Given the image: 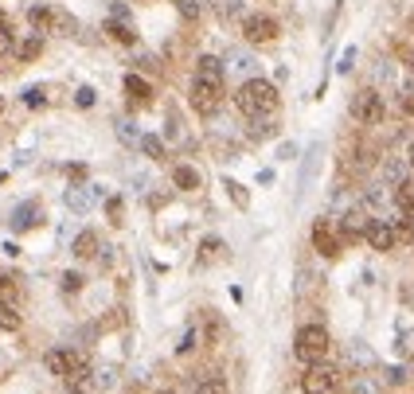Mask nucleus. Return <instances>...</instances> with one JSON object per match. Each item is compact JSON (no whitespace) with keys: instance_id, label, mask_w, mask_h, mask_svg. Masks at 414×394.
Masks as SVG:
<instances>
[{"instance_id":"obj_43","label":"nucleus","mask_w":414,"mask_h":394,"mask_svg":"<svg viewBox=\"0 0 414 394\" xmlns=\"http://www.w3.org/2000/svg\"><path fill=\"white\" fill-rule=\"evenodd\" d=\"M406 164L414 168V141H410V152H406Z\"/></svg>"},{"instance_id":"obj_39","label":"nucleus","mask_w":414,"mask_h":394,"mask_svg":"<svg viewBox=\"0 0 414 394\" xmlns=\"http://www.w3.org/2000/svg\"><path fill=\"white\" fill-rule=\"evenodd\" d=\"M8 51H12V32L8 27H0V59H4Z\"/></svg>"},{"instance_id":"obj_30","label":"nucleus","mask_w":414,"mask_h":394,"mask_svg":"<svg viewBox=\"0 0 414 394\" xmlns=\"http://www.w3.org/2000/svg\"><path fill=\"white\" fill-rule=\"evenodd\" d=\"M398 106H403V113H410V118H414V82L403 86V94H398Z\"/></svg>"},{"instance_id":"obj_38","label":"nucleus","mask_w":414,"mask_h":394,"mask_svg":"<svg viewBox=\"0 0 414 394\" xmlns=\"http://www.w3.org/2000/svg\"><path fill=\"white\" fill-rule=\"evenodd\" d=\"M235 67H238V70H243V75H250V70H254V67H258V63H254V59H250V55H235Z\"/></svg>"},{"instance_id":"obj_37","label":"nucleus","mask_w":414,"mask_h":394,"mask_svg":"<svg viewBox=\"0 0 414 394\" xmlns=\"http://www.w3.org/2000/svg\"><path fill=\"white\" fill-rule=\"evenodd\" d=\"M180 12H184L188 20H200V4H195V0H180Z\"/></svg>"},{"instance_id":"obj_26","label":"nucleus","mask_w":414,"mask_h":394,"mask_svg":"<svg viewBox=\"0 0 414 394\" xmlns=\"http://www.w3.org/2000/svg\"><path fill=\"white\" fill-rule=\"evenodd\" d=\"M250 137H254V141L274 137V118H254V121H250Z\"/></svg>"},{"instance_id":"obj_6","label":"nucleus","mask_w":414,"mask_h":394,"mask_svg":"<svg viewBox=\"0 0 414 394\" xmlns=\"http://www.w3.org/2000/svg\"><path fill=\"white\" fill-rule=\"evenodd\" d=\"M278 20L266 16V12H254V16H243V35L246 43H274L278 39Z\"/></svg>"},{"instance_id":"obj_24","label":"nucleus","mask_w":414,"mask_h":394,"mask_svg":"<svg viewBox=\"0 0 414 394\" xmlns=\"http://www.w3.org/2000/svg\"><path fill=\"white\" fill-rule=\"evenodd\" d=\"M39 55H43V39H39V35H32V39L20 43V63H32V59H39Z\"/></svg>"},{"instance_id":"obj_23","label":"nucleus","mask_w":414,"mask_h":394,"mask_svg":"<svg viewBox=\"0 0 414 394\" xmlns=\"http://www.w3.org/2000/svg\"><path fill=\"white\" fill-rule=\"evenodd\" d=\"M0 328H4V332H16V328H20V312H16V304L0 301Z\"/></svg>"},{"instance_id":"obj_40","label":"nucleus","mask_w":414,"mask_h":394,"mask_svg":"<svg viewBox=\"0 0 414 394\" xmlns=\"http://www.w3.org/2000/svg\"><path fill=\"white\" fill-rule=\"evenodd\" d=\"M114 20H126V24H129V4H121V0H118V4H114Z\"/></svg>"},{"instance_id":"obj_46","label":"nucleus","mask_w":414,"mask_h":394,"mask_svg":"<svg viewBox=\"0 0 414 394\" xmlns=\"http://www.w3.org/2000/svg\"><path fill=\"white\" fill-rule=\"evenodd\" d=\"M0 109H4V101H0Z\"/></svg>"},{"instance_id":"obj_8","label":"nucleus","mask_w":414,"mask_h":394,"mask_svg":"<svg viewBox=\"0 0 414 394\" xmlns=\"http://www.w3.org/2000/svg\"><path fill=\"white\" fill-rule=\"evenodd\" d=\"M352 118L364 121V125H379L383 121V98L375 90H360L352 98Z\"/></svg>"},{"instance_id":"obj_1","label":"nucleus","mask_w":414,"mask_h":394,"mask_svg":"<svg viewBox=\"0 0 414 394\" xmlns=\"http://www.w3.org/2000/svg\"><path fill=\"white\" fill-rule=\"evenodd\" d=\"M235 106L243 109L250 121L254 118H274V113H278V106H281L278 86L266 82V78H246V82L238 86V94H235Z\"/></svg>"},{"instance_id":"obj_18","label":"nucleus","mask_w":414,"mask_h":394,"mask_svg":"<svg viewBox=\"0 0 414 394\" xmlns=\"http://www.w3.org/2000/svg\"><path fill=\"white\" fill-rule=\"evenodd\" d=\"M172 180H176V187H184V192H195V187H200V172H195L192 164H176L172 168Z\"/></svg>"},{"instance_id":"obj_20","label":"nucleus","mask_w":414,"mask_h":394,"mask_svg":"<svg viewBox=\"0 0 414 394\" xmlns=\"http://www.w3.org/2000/svg\"><path fill=\"white\" fill-rule=\"evenodd\" d=\"M383 180H387V184H391V192H395V187L406 180V168H403V160H383Z\"/></svg>"},{"instance_id":"obj_44","label":"nucleus","mask_w":414,"mask_h":394,"mask_svg":"<svg viewBox=\"0 0 414 394\" xmlns=\"http://www.w3.org/2000/svg\"><path fill=\"white\" fill-rule=\"evenodd\" d=\"M0 27H8V16H4V12H0Z\"/></svg>"},{"instance_id":"obj_42","label":"nucleus","mask_w":414,"mask_h":394,"mask_svg":"<svg viewBox=\"0 0 414 394\" xmlns=\"http://www.w3.org/2000/svg\"><path fill=\"white\" fill-rule=\"evenodd\" d=\"M387 383H403V367H391L387 371Z\"/></svg>"},{"instance_id":"obj_33","label":"nucleus","mask_w":414,"mask_h":394,"mask_svg":"<svg viewBox=\"0 0 414 394\" xmlns=\"http://www.w3.org/2000/svg\"><path fill=\"white\" fill-rule=\"evenodd\" d=\"M227 192H231V199H235L238 207H246V203H250V195H246L243 184H235V180H227Z\"/></svg>"},{"instance_id":"obj_10","label":"nucleus","mask_w":414,"mask_h":394,"mask_svg":"<svg viewBox=\"0 0 414 394\" xmlns=\"http://www.w3.org/2000/svg\"><path fill=\"white\" fill-rule=\"evenodd\" d=\"M313 246L324 254V258H336V254H340V235L332 230L329 218H317V223H313Z\"/></svg>"},{"instance_id":"obj_31","label":"nucleus","mask_w":414,"mask_h":394,"mask_svg":"<svg viewBox=\"0 0 414 394\" xmlns=\"http://www.w3.org/2000/svg\"><path fill=\"white\" fill-rule=\"evenodd\" d=\"M0 301L16 304V281H12V277H0Z\"/></svg>"},{"instance_id":"obj_14","label":"nucleus","mask_w":414,"mask_h":394,"mask_svg":"<svg viewBox=\"0 0 414 394\" xmlns=\"http://www.w3.org/2000/svg\"><path fill=\"white\" fill-rule=\"evenodd\" d=\"M39 218H43L39 215V203H20V207L12 211V230H16V235H20V230H32Z\"/></svg>"},{"instance_id":"obj_12","label":"nucleus","mask_w":414,"mask_h":394,"mask_svg":"<svg viewBox=\"0 0 414 394\" xmlns=\"http://www.w3.org/2000/svg\"><path fill=\"white\" fill-rule=\"evenodd\" d=\"M375 218H367V207H352L344 218H340V242L344 238H360V235H367V227H372Z\"/></svg>"},{"instance_id":"obj_35","label":"nucleus","mask_w":414,"mask_h":394,"mask_svg":"<svg viewBox=\"0 0 414 394\" xmlns=\"http://www.w3.org/2000/svg\"><path fill=\"white\" fill-rule=\"evenodd\" d=\"M118 137H121V141H126V144H133V141H137V129H133V121H118Z\"/></svg>"},{"instance_id":"obj_22","label":"nucleus","mask_w":414,"mask_h":394,"mask_svg":"<svg viewBox=\"0 0 414 394\" xmlns=\"http://www.w3.org/2000/svg\"><path fill=\"white\" fill-rule=\"evenodd\" d=\"M195 394H227V378H223V375H207V378H200Z\"/></svg>"},{"instance_id":"obj_3","label":"nucleus","mask_w":414,"mask_h":394,"mask_svg":"<svg viewBox=\"0 0 414 394\" xmlns=\"http://www.w3.org/2000/svg\"><path fill=\"white\" fill-rule=\"evenodd\" d=\"M28 24H32L35 32H59V35L75 32V16L63 12V8H51V4H35V8H28Z\"/></svg>"},{"instance_id":"obj_41","label":"nucleus","mask_w":414,"mask_h":394,"mask_svg":"<svg viewBox=\"0 0 414 394\" xmlns=\"http://www.w3.org/2000/svg\"><path fill=\"white\" fill-rule=\"evenodd\" d=\"M67 176L71 180H83L86 176V164H67Z\"/></svg>"},{"instance_id":"obj_28","label":"nucleus","mask_w":414,"mask_h":394,"mask_svg":"<svg viewBox=\"0 0 414 394\" xmlns=\"http://www.w3.org/2000/svg\"><path fill=\"white\" fill-rule=\"evenodd\" d=\"M24 106H47V90L43 86H32V90H24Z\"/></svg>"},{"instance_id":"obj_2","label":"nucleus","mask_w":414,"mask_h":394,"mask_svg":"<svg viewBox=\"0 0 414 394\" xmlns=\"http://www.w3.org/2000/svg\"><path fill=\"white\" fill-rule=\"evenodd\" d=\"M329 328H321V324H305V328H297V335H293V352H297V359L301 363H321L324 355H329Z\"/></svg>"},{"instance_id":"obj_27","label":"nucleus","mask_w":414,"mask_h":394,"mask_svg":"<svg viewBox=\"0 0 414 394\" xmlns=\"http://www.w3.org/2000/svg\"><path fill=\"white\" fill-rule=\"evenodd\" d=\"M106 215H110V223H121V215H126V203H121V195H110V199H106Z\"/></svg>"},{"instance_id":"obj_16","label":"nucleus","mask_w":414,"mask_h":394,"mask_svg":"<svg viewBox=\"0 0 414 394\" xmlns=\"http://www.w3.org/2000/svg\"><path fill=\"white\" fill-rule=\"evenodd\" d=\"M98 254H102V238L98 235H94V230H83V235H78L75 238V258H98Z\"/></svg>"},{"instance_id":"obj_11","label":"nucleus","mask_w":414,"mask_h":394,"mask_svg":"<svg viewBox=\"0 0 414 394\" xmlns=\"http://www.w3.org/2000/svg\"><path fill=\"white\" fill-rule=\"evenodd\" d=\"M63 199H67V207H71V211L86 215V211H90L94 203L102 199V192H98L94 184H75V187H67V195H63Z\"/></svg>"},{"instance_id":"obj_9","label":"nucleus","mask_w":414,"mask_h":394,"mask_svg":"<svg viewBox=\"0 0 414 394\" xmlns=\"http://www.w3.org/2000/svg\"><path fill=\"white\" fill-rule=\"evenodd\" d=\"M367 246H372V250H395V242H398V227L395 223H391V218H375L372 227H367Z\"/></svg>"},{"instance_id":"obj_17","label":"nucleus","mask_w":414,"mask_h":394,"mask_svg":"<svg viewBox=\"0 0 414 394\" xmlns=\"http://www.w3.org/2000/svg\"><path fill=\"white\" fill-rule=\"evenodd\" d=\"M63 383H67V390H71V394H90L94 386H98V383H94V375H90V367H78L75 375L63 378Z\"/></svg>"},{"instance_id":"obj_25","label":"nucleus","mask_w":414,"mask_h":394,"mask_svg":"<svg viewBox=\"0 0 414 394\" xmlns=\"http://www.w3.org/2000/svg\"><path fill=\"white\" fill-rule=\"evenodd\" d=\"M352 394H383V383H379V378H372V375H360L352 383Z\"/></svg>"},{"instance_id":"obj_5","label":"nucleus","mask_w":414,"mask_h":394,"mask_svg":"<svg viewBox=\"0 0 414 394\" xmlns=\"http://www.w3.org/2000/svg\"><path fill=\"white\" fill-rule=\"evenodd\" d=\"M301 390L305 394H332L336 390V367H329V363H309V371L301 375Z\"/></svg>"},{"instance_id":"obj_21","label":"nucleus","mask_w":414,"mask_h":394,"mask_svg":"<svg viewBox=\"0 0 414 394\" xmlns=\"http://www.w3.org/2000/svg\"><path fill=\"white\" fill-rule=\"evenodd\" d=\"M126 90H129V94H133V98H137V101H145V98H152V86H149V82H145V78H141V75H126Z\"/></svg>"},{"instance_id":"obj_19","label":"nucleus","mask_w":414,"mask_h":394,"mask_svg":"<svg viewBox=\"0 0 414 394\" xmlns=\"http://www.w3.org/2000/svg\"><path fill=\"white\" fill-rule=\"evenodd\" d=\"M395 207L403 211V215L414 211V180H403V184L395 187Z\"/></svg>"},{"instance_id":"obj_15","label":"nucleus","mask_w":414,"mask_h":394,"mask_svg":"<svg viewBox=\"0 0 414 394\" xmlns=\"http://www.w3.org/2000/svg\"><path fill=\"white\" fill-rule=\"evenodd\" d=\"M102 32L110 35L114 43H121V47H133L137 43V32H133V24H126V20H106V27H102Z\"/></svg>"},{"instance_id":"obj_4","label":"nucleus","mask_w":414,"mask_h":394,"mask_svg":"<svg viewBox=\"0 0 414 394\" xmlns=\"http://www.w3.org/2000/svg\"><path fill=\"white\" fill-rule=\"evenodd\" d=\"M219 101H223V86L192 78V86H188V106H192L200 118H212L215 109H219Z\"/></svg>"},{"instance_id":"obj_34","label":"nucleus","mask_w":414,"mask_h":394,"mask_svg":"<svg viewBox=\"0 0 414 394\" xmlns=\"http://www.w3.org/2000/svg\"><path fill=\"white\" fill-rule=\"evenodd\" d=\"M83 289V273H63V293H78Z\"/></svg>"},{"instance_id":"obj_32","label":"nucleus","mask_w":414,"mask_h":394,"mask_svg":"<svg viewBox=\"0 0 414 394\" xmlns=\"http://www.w3.org/2000/svg\"><path fill=\"white\" fill-rule=\"evenodd\" d=\"M75 101L78 106H94V101H98V90H94V86H78V94H75Z\"/></svg>"},{"instance_id":"obj_45","label":"nucleus","mask_w":414,"mask_h":394,"mask_svg":"<svg viewBox=\"0 0 414 394\" xmlns=\"http://www.w3.org/2000/svg\"><path fill=\"white\" fill-rule=\"evenodd\" d=\"M157 394H176V390H157Z\"/></svg>"},{"instance_id":"obj_36","label":"nucleus","mask_w":414,"mask_h":394,"mask_svg":"<svg viewBox=\"0 0 414 394\" xmlns=\"http://www.w3.org/2000/svg\"><path fill=\"white\" fill-rule=\"evenodd\" d=\"M192 347H195V332H192V328H188V332H184V335H180V344H176V352H180V355H188V352H192Z\"/></svg>"},{"instance_id":"obj_29","label":"nucleus","mask_w":414,"mask_h":394,"mask_svg":"<svg viewBox=\"0 0 414 394\" xmlns=\"http://www.w3.org/2000/svg\"><path fill=\"white\" fill-rule=\"evenodd\" d=\"M141 149L149 152L152 160H161V156H164V144H161V137H141Z\"/></svg>"},{"instance_id":"obj_13","label":"nucleus","mask_w":414,"mask_h":394,"mask_svg":"<svg viewBox=\"0 0 414 394\" xmlns=\"http://www.w3.org/2000/svg\"><path fill=\"white\" fill-rule=\"evenodd\" d=\"M195 78L223 86V59L219 55H200V63H195Z\"/></svg>"},{"instance_id":"obj_7","label":"nucleus","mask_w":414,"mask_h":394,"mask_svg":"<svg viewBox=\"0 0 414 394\" xmlns=\"http://www.w3.org/2000/svg\"><path fill=\"white\" fill-rule=\"evenodd\" d=\"M43 367H47L55 378H71L78 367H86V359L78 352H67V347H51V352L43 355Z\"/></svg>"}]
</instances>
